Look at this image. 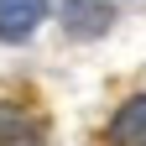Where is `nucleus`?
Here are the masks:
<instances>
[{"label": "nucleus", "mask_w": 146, "mask_h": 146, "mask_svg": "<svg viewBox=\"0 0 146 146\" xmlns=\"http://www.w3.org/2000/svg\"><path fill=\"white\" fill-rule=\"evenodd\" d=\"M110 146H146V94L125 99L115 110V120H110Z\"/></svg>", "instance_id": "2"}, {"label": "nucleus", "mask_w": 146, "mask_h": 146, "mask_svg": "<svg viewBox=\"0 0 146 146\" xmlns=\"http://www.w3.org/2000/svg\"><path fill=\"white\" fill-rule=\"evenodd\" d=\"M47 0H0V42H21L42 26Z\"/></svg>", "instance_id": "1"}, {"label": "nucleus", "mask_w": 146, "mask_h": 146, "mask_svg": "<svg viewBox=\"0 0 146 146\" xmlns=\"http://www.w3.org/2000/svg\"><path fill=\"white\" fill-rule=\"evenodd\" d=\"M0 146H47V136L21 104H0Z\"/></svg>", "instance_id": "3"}, {"label": "nucleus", "mask_w": 146, "mask_h": 146, "mask_svg": "<svg viewBox=\"0 0 146 146\" xmlns=\"http://www.w3.org/2000/svg\"><path fill=\"white\" fill-rule=\"evenodd\" d=\"M63 21L73 36H94L110 26V5L104 0H63Z\"/></svg>", "instance_id": "4"}]
</instances>
